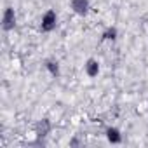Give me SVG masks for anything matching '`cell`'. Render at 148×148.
Wrapping results in <instances>:
<instances>
[{
	"instance_id": "52a82bcc",
	"label": "cell",
	"mask_w": 148,
	"mask_h": 148,
	"mask_svg": "<svg viewBox=\"0 0 148 148\" xmlns=\"http://www.w3.org/2000/svg\"><path fill=\"white\" fill-rule=\"evenodd\" d=\"M44 68L49 71V75L54 77V79H58V77L61 75V66H59V63H58L56 59H45Z\"/></svg>"
},
{
	"instance_id": "6da1fadb",
	"label": "cell",
	"mask_w": 148,
	"mask_h": 148,
	"mask_svg": "<svg viewBox=\"0 0 148 148\" xmlns=\"http://www.w3.org/2000/svg\"><path fill=\"white\" fill-rule=\"evenodd\" d=\"M58 23H59V16L54 9H47L42 18H40V30L44 33H51L58 28Z\"/></svg>"
},
{
	"instance_id": "7a4b0ae2",
	"label": "cell",
	"mask_w": 148,
	"mask_h": 148,
	"mask_svg": "<svg viewBox=\"0 0 148 148\" xmlns=\"http://www.w3.org/2000/svg\"><path fill=\"white\" fill-rule=\"evenodd\" d=\"M18 25V16L12 7H5L2 14V30L4 32H12Z\"/></svg>"
},
{
	"instance_id": "ba28073f",
	"label": "cell",
	"mask_w": 148,
	"mask_h": 148,
	"mask_svg": "<svg viewBox=\"0 0 148 148\" xmlns=\"http://www.w3.org/2000/svg\"><path fill=\"white\" fill-rule=\"evenodd\" d=\"M117 37H119L117 26H108V28H105L103 33H101V40H103V42H113V40H117Z\"/></svg>"
},
{
	"instance_id": "277c9868",
	"label": "cell",
	"mask_w": 148,
	"mask_h": 148,
	"mask_svg": "<svg viewBox=\"0 0 148 148\" xmlns=\"http://www.w3.org/2000/svg\"><path fill=\"white\" fill-rule=\"evenodd\" d=\"M84 71H86V75L89 79H96L99 73H101V63H99V59L87 58L86 63H84Z\"/></svg>"
},
{
	"instance_id": "3957f363",
	"label": "cell",
	"mask_w": 148,
	"mask_h": 148,
	"mask_svg": "<svg viewBox=\"0 0 148 148\" xmlns=\"http://www.w3.org/2000/svg\"><path fill=\"white\" fill-rule=\"evenodd\" d=\"M70 9L73 14L86 18L91 12V0H70Z\"/></svg>"
},
{
	"instance_id": "8992f818",
	"label": "cell",
	"mask_w": 148,
	"mask_h": 148,
	"mask_svg": "<svg viewBox=\"0 0 148 148\" xmlns=\"http://www.w3.org/2000/svg\"><path fill=\"white\" fill-rule=\"evenodd\" d=\"M51 131H52V124H51L49 119H42V120H38V122L35 124V134H37L38 138L49 136Z\"/></svg>"
},
{
	"instance_id": "5b68a950",
	"label": "cell",
	"mask_w": 148,
	"mask_h": 148,
	"mask_svg": "<svg viewBox=\"0 0 148 148\" xmlns=\"http://www.w3.org/2000/svg\"><path fill=\"white\" fill-rule=\"evenodd\" d=\"M105 136H106V139H108V143H112V145H120L122 143V131L119 129V127H115V125H110V127H106L105 129Z\"/></svg>"
}]
</instances>
